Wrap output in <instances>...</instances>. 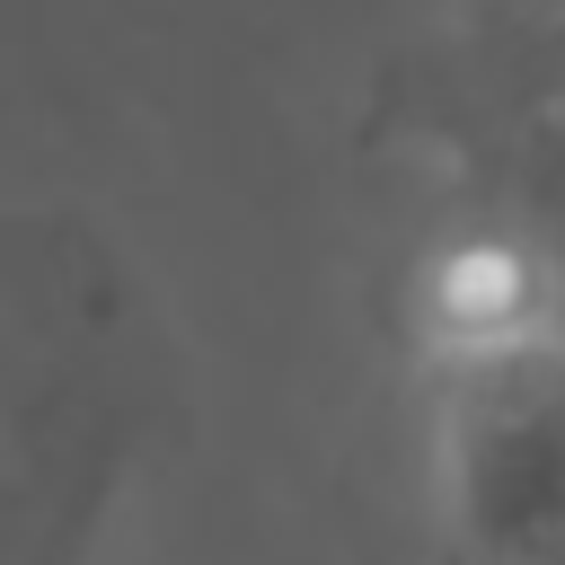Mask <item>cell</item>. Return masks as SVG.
I'll return each instance as SVG.
<instances>
[{
	"label": "cell",
	"mask_w": 565,
	"mask_h": 565,
	"mask_svg": "<svg viewBox=\"0 0 565 565\" xmlns=\"http://www.w3.org/2000/svg\"><path fill=\"white\" fill-rule=\"evenodd\" d=\"M441 530L468 565H565V318L415 335Z\"/></svg>",
	"instance_id": "cell-1"
},
{
	"label": "cell",
	"mask_w": 565,
	"mask_h": 565,
	"mask_svg": "<svg viewBox=\"0 0 565 565\" xmlns=\"http://www.w3.org/2000/svg\"><path fill=\"white\" fill-rule=\"evenodd\" d=\"M539 106H565V9L556 18H441L371 71L362 141L459 159Z\"/></svg>",
	"instance_id": "cell-2"
},
{
	"label": "cell",
	"mask_w": 565,
	"mask_h": 565,
	"mask_svg": "<svg viewBox=\"0 0 565 565\" xmlns=\"http://www.w3.org/2000/svg\"><path fill=\"white\" fill-rule=\"evenodd\" d=\"M441 168L459 177V212L494 221L530 256V274L547 282V300L565 318V106H539Z\"/></svg>",
	"instance_id": "cell-3"
},
{
	"label": "cell",
	"mask_w": 565,
	"mask_h": 565,
	"mask_svg": "<svg viewBox=\"0 0 565 565\" xmlns=\"http://www.w3.org/2000/svg\"><path fill=\"white\" fill-rule=\"evenodd\" d=\"M565 0H459L450 18H556Z\"/></svg>",
	"instance_id": "cell-4"
}]
</instances>
